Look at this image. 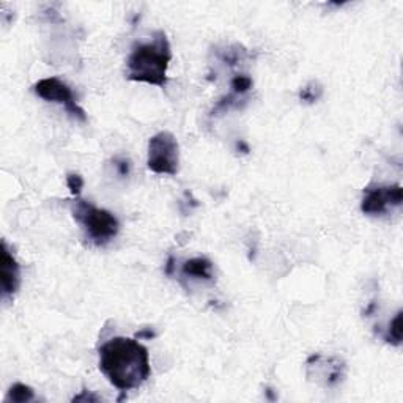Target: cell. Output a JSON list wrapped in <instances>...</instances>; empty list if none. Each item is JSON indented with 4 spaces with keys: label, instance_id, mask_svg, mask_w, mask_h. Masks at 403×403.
<instances>
[{
    "label": "cell",
    "instance_id": "5",
    "mask_svg": "<svg viewBox=\"0 0 403 403\" xmlns=\"http://www.w3.org/2000/svg\"><path fill=\"white\" fill-rule=\"evenodd\" d=\"M403 202L400 184H369L364 188L361 211L367 216H383L389 210L399 208Z\"/></svg>",
    "mask_w": 403,
    "mask_h": 403
},
{
    "label": "cell",
    "instance_id": "7",
    "mask_svg": "<svg viewBox=\"0 0 403 403\" xmlns=\"http://www.w3.org/2000/svg\"><path fill=\"white\" fill-rule=\"evenodd\" d=\"M307 376L325 388H334L345 378V362L339 358H323L314 354L307 359Z\"/></svg>",
    "mask_w": 403,
    "mask_h": 403
},
{
    "label": "cell",
    "instance_id": "3",
    "mask_svg": "<svg viewBox=\"0 0 403 403\" xmlns=\"http://www.w3.org/2000/svg\"><path fill=\"white\" fill-rule=\"evenodd\" d=\"M71 213L75 221L82 226L89 240L96 246H104L120 232V222L110 211L96 208L81 197L71 202Z\"/></svg>",
    "mask_w": 403,
    "mask_h": 403
},
{
    "label": "cell",
    "instance_id": "4",
    "mask_svg": "<svg viewBox=\"0 0 403 403\" xmlns=\"http://www.w3.org/2000/svg\"><path fill=\"white\" fill-rule=\"evenodd\" d=\"M148 169L158 175H177L180 170V145L169 131H161L148 142Z\"/></svg>",
    "mask_w": 403,
    "mask_h": 403
},
{
    "label": "cell",
    "instance_id": "1",
    "mask_svg": "<svg viewBox=\"0 0 403 403\" xmlns=\"http://www.w3.org/2000/svg\"><path fill=\"white\" fill-rule=\"evenodd\" d=\"M100 370L120 392L141 388L150 378V354L137 337H112L100 348Z\"/></svg>",
    "mask_w": 403,
    "mask_h": 403
},
{
    "label": "cell",
    "instance_id": "8",
    "mask_svg": "<svg viewBox=\"0 0 403 403\" xmlns=\"http://www.w3.org/2000/svg\"><path fill=\"white\" fill-rule=\"evenodd\" d=\"M21 286V268L11 254L6 241H2V250H0V290L2 298H13Z\"/></svg>",
    "mask_w": 403,
    "mask_h": 403
},
{
    "label": "cell",
    "instance_id": "15",
    "mask_svg": "<svg viewBox=\"0 0 403 403\" xmlns=\"http://www.w3.org/2000/svg\"><path fill=\"white\" fill-rule=\"evenodd\" d=\"M100 400L101 399L98 397V395L87 391V389H84L81 394L76 395V397H72V402H100Z\"/></svg>",
    "mask_w": 403,
    "mask_h": 403
},
{
    "label": "cell",
    "instance_id": "14",
    "mask_svg": "<svg viewBox=\"0 0 403 403\" xmlns=\"http://www.w3.org/2000/svg\"><path fill=\"white\" fill-rule=\"evenodd\" d=\"M115 164V169L118 174L122 177H128L129 175V170H131V164L128 160H124V158H115L114 160Z\"/></svg>",
    "mask_w": 403,
    "mask_h": 403
},
{
    "label": "cell",
    "instance_id": "2",
    "mask_svg": "<svg viewBox=\"0 0 403 403\" xmlns=\"http://www.w3.org/2000/svg\"><path fill=\"white\" fill-rule=\"evenodd\" d=\"M172 60L170 41L164 30H158L147 43H134L127 58V79L166 89L167 68Z\"/></svg>",
    "mask_w": 403,
    "mask_h": 403
},
{
    "label": "cell",
    "instance_id": "10",
    "mask_svg": "<svg viewBox=\"0 0 403 403\" xmlns=\"http://www.w3.org/2000/svg\"><path fill=\"white\" fill-rule=\"evenodd\" d=\"M32 400H35L34 389L27 385H24V383H15L5 397V402H13V403H27Z\"/></svg>",
    "mask_w": 403,
    "mask_h": 403
},
{
    "label": "cell",
    "instance_id": "9",
    "mask_svg": "<svg viewBox=\"0 0 403 403\" xmlns=\"http://www.w3.org/2000/svg\"><path fill=\"white\" fill-rule=\"evenodd\" d=\"M183 276L191 277V279H199V281H208L211 282L215 279L213 274V263L208 260L207 257H196L183 263L181 267Z\"/></svg>",
    "mask_w": 403,
    "mask_h": 403
},
{
    "label": "cell",
    "instance_id": "12",
    "mask_svg": "<svg viewBox=\"0 0 403 403\" xmlns=\"http://www.w3.org/2000/svg\"><path fill=\"white\" fill-rule=\"evenodd\" d=\"M323 95V87L319 81H310L306 87H302L300 91V100L302 103L312 104L315 101H319Z\"/></svg>",
    "mask_w": 403,
    "mask_h": 403
},
{
    "label": "cell",
    "instance_id": "16",
    "mask_svg": "<svg viewBox=\"0 0 403 403\" xmlns=\"http://www.w3.org/2000/svg\"><path fill=\"white\" fill-rule=\"evenodd\" d=\"M174 263H175V259L174 257H170V259L167 260V265H166V274H169V276L174 274V268H175Z\"/></svg>",
    "mask_w": 403,
    "mask_h": 403
},
{
    "label": "cell",
    "instance_id": "11",
    "mask_svg": "<svg viewBox=\"0 0 403 403\" xmlns=\"http://www.w3.org/2000/svg\"><path fill=\"white\" fill-rule=\"evenodd\" d=\"M383 339L394 347H399L402 343V310H399L391 323H389V328L383 334Z\"/></svg>",
    "mask_w": 403,
    "mask_h": 403
},
{
    "label": "cell",
    "instance_id": "17",
    "mask_svg": "<svg viewBox=\"0 0 403 403\" xmlns=\"http://www.w3.org/2000/svg\"><path fill=\"white\" fill-rule=\"evenodd\" d=\"M137 339H142V337H147V339H151V337H155V333L153 331H141V333H137L136 334Z\"/></svg>",
    "mask_w": 403,
    "mask_h": 403
},
{
    "label": "cell",
    "instance_id": "13",
    "mask_svg": "<svg viewBox=\"0 0 403 403\" xmlns=\"http://www.w3.org/2000/svg\"><path fill=\"white\" fill-rule=\"evenodd\" d=\"M67 184L71 191V194L79 197V194H81V191L84 188V178L79 174H68L67 175Z\"/></svg>",
    "mask_w": 403,
    "mask_h": 403
},
{
    "label": "cell",
    "instance_id": "6",
    "mask_svg": "<svg viewBox=\"0 0 403 403\" xmlns=\"http://www.w3.org/2000/svg\"><path fill=\"white\" fill-rule=\"evenodd\" d=\"M34 91L46 101L62 104L71 117H75L81 122H87V114H85V110L79 105L75 94H72L68 85L58 77L41 79V81H38L34 85Z\"/></svg>",
    "mask_w": 403,
    "mask_h": 403
}]
</instances>
